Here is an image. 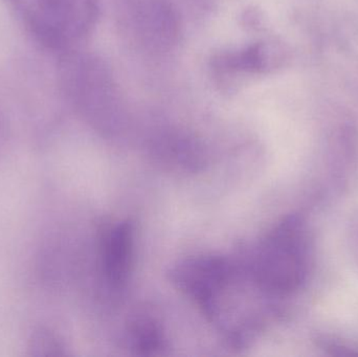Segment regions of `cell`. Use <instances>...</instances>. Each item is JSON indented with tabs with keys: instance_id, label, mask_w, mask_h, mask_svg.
I'll return each mask as SVG.
<instances>
[{
	"instance_id": "1",
	"label": "cell",
	"mask_w": 358,
	"mask_h": 357,
	"mask_svg": "<svg viewBox=\"0 0 358 357\" xmlns=\"http://www.w3.org/2000/svg\"><path fill=\"white\" fill-rule=\"evenodd\" d=\"M311 237L304 218L290 215L265 236L255 258L257 284L269 295L296 293L310 272Z\"/></svg>"
},
{
	"instance_id": "3",
	"label": "cell",
	"mask_w": 358,
	"mask_h": 357,
	"mask_svg": "<svg viewBox=\"0 0 358 357\" xmlns=\"http://www.w3.org/2000/svg\"><path fill=\"white\" fill-rule=\"evenodd\" d=\"M96 0H33L31 27L46 43L66 45L87 35L96 22Z\"/></svg>"
},
{
	"instance_id": "2",
	"label": "cell",
	"mask_w": 358,
	"mask_h": 357,
	"mask_svg": "<svg viewBox=\"0 0 358 357\" xmlns=\"http://www.w3.org/2000/svg\"><path fill=\"white\" fill-rule=\"evenodd\" d=\"M121 23L130 39L149 52L172 50L180 33L172 0H122Z\"/></svg>"
},
{
	"instance_id": "5",
	"label": "cell",
	"mask_w": 358,
	"mask_h": 357,
	"mask_svg": "<svg viewBox=\"0 0 358 357\" xmlns=\"http://www.w3.org/2000/svg\"><path fill=\"white\" fill-rule=\"evenodd\" d=\"M134 228L128 221L117 222L109 228L103 243V263L109 283L122 286L127 281L134 257Z\"/></svg>"
},
{
	"instance_id": "7",
	"label": "cell",
	"mask_w": 358,
	"mask_h": 357,
	"mask_svg": "<svg viewBox=\"0 0 358 357\" xmlns=\"http://www.w3.org/2000/svg\"><path fill=\"white\" fill-rule=\"evenodd\" d=\"M194 4H195L197 8H199L200 10H212L213 3H214V0H191Z\"/></svg>"
},
{
	"instance_id": "6",
	"label": "cell",
	"mask_w": 358,
	"mask_h": 357,
	"mask_svg": "<svg viewBox=\"0 0 358 357\" xmlns=\"http://www.w3.org/2000/svg\"><path fill=\"white\" fill-rule=\"evenodd\" d=\"M134 349L143 354H153L163 347L161 325L150 316H138L129 327Z\"/></svg>"
},
{
	"instance_id": "4",
	"label": "cell",
	"mask_w": 358,
	"mask_h": 357,
	"mask_svg": "<svg viewBox=\"0 0 358 357\" xmlns=\"http://www.w3.org/2000/svg\"><path fill=\"white\" fill-rule=\"evenodd\" d=\"M229 264L213 256L193 258L181 262L171 277L178 289L193 298L208 314H212L217 296L229 278Z\"/></svg>"
}]
</instances>
